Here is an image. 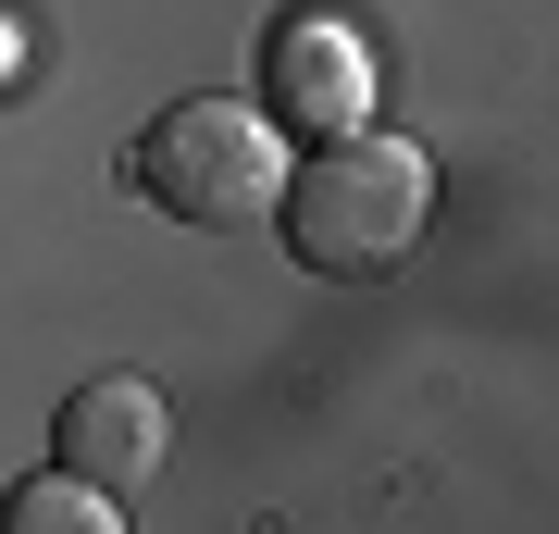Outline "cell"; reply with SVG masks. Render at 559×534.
Instances as JSON below:
<instances>
[{
  "mask_svg": "<svg viewBox=\"0 0 559 534\" xmlns=\"http://www.w3.org/2000/svg\"><path fill=\"white\" fill-rule=\"evenodd\" d=\"M274 224H286V261H311V274H336V286H373V274H399L423 249V224H436V162L411 138H385L373 112L323 124V138L286 162Z\"/></svg>",
  "mask_w": 559,
  "mask_h": 534,
  "instance_id": "cell-1",
  "label": "cell"
},
{
  "mask_svg": "<svg viewBox=\"0 0 559 534\" xmlns=\"http://www.w3.org/2000/svg\"><path fill=\"white\" fill-rule=\"evenodd\" d=\"M124 187H138L150 212L200 224V237H237V224L274 212V187H286V138H274V112H261V99L200 87V99H175V112L138 124Z\"/></svg>",
  "mask_w": 559,
  "mask_h": 534,
  "instance_id": "cell-2",
  "label": "cell"
},
{
  "mask_svg": "<svg viewBox=\"0 0 559 534\" xmlns=\"http://www.w3.org/2000/svg\"><path fill=\"white\" fill-rule=\"evenodd\" d=\"M50 460H62V473H87V485H112V497H138L162 460H175V411H162V385L87 373V385L50 411Z\"/></svg>",
  "mask_w": 559,
  "mask_h": 534,
  "instance_id": "cell-3",
  "label": "cell"
},
{
  "mask_svg": "<svg viewBox=\"0 0 559 534\" xmlns=\"http://www.w3.org/2000/svg\"><path fill=\"white\" fill-rule=\"evenodd\" d=\"M274 99L311 124V138L323 124H360L373 112V38H360L348 13H286L274 25Z\"/></svg>",
  "mask_w": 559,
  "mask_h": 534,
  "instance_id": "cell-4",
  "label": "cell"
},
{
  "mask_svg": "<svg viewBox=\"0 0 559 534\" xmlns=\"http://www.w3.org/2000/svg\"><path fill=\"white\" fill-rule=\"evenodd\" d=\"M0 534H124V497L50 460V473H25L13 497H0Z\"/></svg>",
  "mask_w": 559,
  "mask_h": 534,
  "instance_id": "cell-5",
  "label": "cell"
}]
</instances>
